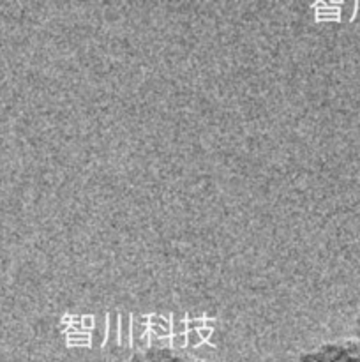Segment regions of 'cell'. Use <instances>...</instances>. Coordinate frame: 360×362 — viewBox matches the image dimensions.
<instances>
[{
    "mask_svg": "<svg viewBox=\"0 0 360 362\" xmlns=\"http://www.w3.org/2000/svg\"><path fill=\"white\" fill-rule=\"evenodd\" d=\"M296 362H360V343L359 339L325 343L302 354Z\"/></svg>",
    "mask_w": 360,
    "mask_h": 362,
    "instance_id": "6da1fadb",
    "label": "cell"
},
{
    "mask_svg": "<svg viewBox=\"0 0 360 362\" xmlns=\"http://www.w3.org/2000/svg\"><path fill=\"white\" fill-rule=\"evenodd\" d=\"M127 362H201L187 354L176 352V350L157 346V349H148L143 352L134 354Z\"/></svg>",
    "mask_w": 360,
    "mask_h": 362,
    "instance_id": "7a4b0ae2",
    "label": "cell"
},
{
    "mask_svg": "<svg viewBox=\"0 0 360 362\" xmlns=\"http://www.w3.org/2000/svg\"><path fill=\"white\" fill-rule=\"evenodd\" d=\"M356 336H359V343H360V311H359V317H356Z\"/></svg>",
    "mask_w": 360,
    "mask_h": 362,
    "instance_id": "3957f363",
    "label": "cell"
}]
</instances>
